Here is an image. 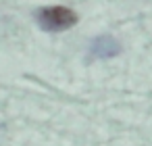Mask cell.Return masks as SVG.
I'll return each mask as SVG.
<instances>
[{
  "label": "cell",
  "mask_w": 152,
  "mask_h": 146,
  "mask_svg": "<svg viewBox=\"0 0 152 146\" xmlns=\"http://www.w3.org/2000/svg\"><path fill=\"white\" fill-rule=\"evenodd\" d=\"M36 21L44 32L56 34V32H65L69 27H73L77 23V15L75 11H71L69 7H42L36 13Z\"/></svg>",
  "instance_id": "obj_1"
},
{
  "label": "cell",
  "mask_w": 152,
  "mask_h": 146,
  "mask_svg": "<svg viewBox=\"0 0 152 146\" xmlns=\"http://www.w3.org/2000/svg\"><path fill=\"white\" fill-rule=\"evenodd\" d=\"M88 50H90V59L94 61V59H113V56H117L123 48H121V42H119L115 36L102 34V36H98V38L92 40V44H90Z\"/></svg>",
  "instance_id": "obj_2"
}]
</instances>
